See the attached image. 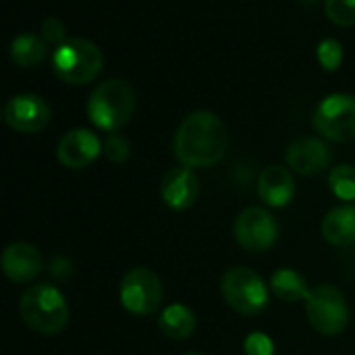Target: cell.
Here are the masks:
<instances>
[{
	"label": "cell",
	"mask_w": 355,
	"mask_h": 355,
	"mask_svg": "<svg viewBox=\"0 0 355 355\" xmlns=\"http://www.w3.org/2000/svg\"><path fill=\"white\" fill-rule=\"evenodd\" d=\"M229 148L225 123L210 110H196L183 119L175 133V158L189 168L212 166L220 162Z\"/></svg>",
	"instance_id": "cell-1"
},
{
	"label": "cell",
	"mask_w": 355,
	"mask_h": 355,
	"mask_svg": "<svg viewBox=\"0 0 355 355\" xmlns=\"http://www.w3.org/2000/svg\"><path fill=\"white\" fill-rule=\"evenodd\" d=\"M19 314L31 331L40 335H56L69 322V304L60 289L42 283L21 295Z\"/></svg>",
	"instance_id": "cell-2"
},
{
	"label": "cell",
	"mask_w": 355,
	"mask_h": 355,
	"mask_svg": "<svg viewBox=\"0 0 355 355\" xmlns=\"http://www.w3.org/2000/svg\"><path fill=\"white\" fill-rule=\"evenodd\" d=\"M133 108V87L123 79H108L100 83L87 100V114L92 123L104 131L121 129L131 119Z\"/></svg>",
	"instance_id": "cell-3"
},
{
	"label": "cell",
	"mask_w": 355,
	"mask_h": 355,
	"mask_svg": "<svg viewBox=\"0 0 355 355\" xmlns=\"http://www.w3.org/2000/svg\"><path fill=\"white\" fill-rule=\"evenodd\" d=\"M100 48L83 37H71L58 44L52 54V69L58 79L71 85H81L92 81L102 71Z\"/></svg>",
	"instance_id": "cell-4"
},
{
	"label": "cell",
	"mask_w": 355,
	"mask_h": 355,
	"mask_svg": "<svg viewBox=\"0 0 355 355\" xmlns=\"http://www.w3.org/2000/svg\"><path fill=\"white\" fill-rule=\"evenodd\" d=\"M225 302L243 316H256L268 306V287L264 279L248 266H233L220 281Z\"/></svg>",
	"instance_id": "cell-5"
},
{
	"label": "cell",
	"mask_w": 355,
	"mask_h": 355,
	"mask_svg": "<svg viewBox=\"0 0 355 355\" xmlns=\"http://www.w3.org/2000/svg\"><path fill=\"white\" fill-rule=\"evenodd\" d=\"M306 316L314 331L335 337L345 331L349 322V308L343 293L333 285H318L306 297Z\"/></svg>",
	"instance_id": "cell-6"
},
{
	"label": "cell",
	"mask_w": 355,
	"mask_h": 355,
	"mask_svg": "<svg viewBox=\"0 0 355 355\" xmlns=\"http://www.w3.org/2000/svg\"><path fill=\"white\" fill-rule=\"evenodd\" d=\"M119 300L129 314L150 316L162 304V283L150 268H131L121 281Z\"/></svg>",
	"instance_id": "cell-7"
},
{
	"label": "cell",
	"mask_w": 355,
	"mask_h": 355,
	"mask_svg": "<svg viewBox=\"0 0 355 355\" xmlns=\"http://www.w3.org/2000/svg\"><path fill=\"white\" fill-rule=\"evenodd\" d=\"M314 127L322 137L339 144L355 139V96L333 94L314 112Z\"/></svg>",
	"instance_id": "cell-8"
},
{
	"label": "cell",
	"mask_w": 355,
	"mask_h": 355,
	"mask_svg": "<svg viewBox=\"0 0 355 355\" xmlns=\"http://www.w3.org/2000/svg\"><path fill=\"white\" fill-rule=\"evenodd\" d=\"M233 235H235V241L243 250L260 254V252L270 250L277 243L279 225H277V218L266 208L252 206V208H245L235 218Z\"/></svg>",
	"instance_id": "cell-9"
},
{
	"label": "cell",
	"mask_w": 355,
	"mask_h": 355,
	"mask_svg": "<svg viewBox=\"0 0 355 355\" xmlns=\"http://www.w3.org/2000/svg\"><path fill=\"white\" fill-rule=\"evenodd\" d=\"M50 106L35 94L12 96L4 106V121L19 133H40L50 123Z\"/></svg>",
	"instance_id": "cell-10"
},
{
	"label": "cell",
	"mask_w": 355,
	"mask_h": 355,
	"mask_svg": "<svg viewBox=\"0 0 355 355\" xmlns=\"http://www.w3.org/2000/svg\"><path fill=\"white\" fill-rule=\"evenodd\" d=\"M100 139L89 129H71L58 141L56 156L67 168H85L100 156Z\"/></svg>",
	"instance_id": "cell-11"
},
{
	"label": "cell",
	"mask_w": 355,
	"mask_h": 355,
	"mask_svg": "<svg viewBox=\"0 0 355 355\" xmlns=\"http://www.w3.org/2000/svg\"><path fill=\"white\" fill-rule=\"evenodd\" d=\"M200 196V181L189 166L171 168L160 183V198L171 210H187Z\"/></svg>",
	"instance_id": "cell-12"
},
{
	"label": "cell",
	"mask_w": 355,
	"mask_h": 355,
	"mask_svg": "<svg viewBox=\"0 0 355 355\" xmlns=\"http://www.w3.org/2000/svg\"><path fill=\"white\" fill-rule=\"evenodd\" d=\"M0 266L8 281L29 283L42 270V254L35 245L27 241H15L2 252Z\"/></svg>",
	"instance_id": "cell-13"
},
{
	"label": "cell",
	"mask_w": 355,
	"mask_h": 355,
	"mask_svg": "<svg viewBox=\"0 0 355 355\" xmlns=\"http://www.w3.org/2000/svg\"><path fill=\"white\" fill-rule=\"evenodd\" d=\"M287 164L291 166V171L308 177V175H316L322 173L329 162H331V150L322 139L316 137H302L297 141H293L287 148Z\"/></svg>",
	"instance_id": "cell-14"
},
{
	"label": "cell",
	"mask_w": 355,
	"mask_h": 355,
	"mask_svg": "<svg viewBox=\"0 0 355 355\" xmlns=\"http://www.w3.org/2000/svg\"><path fill=\"white\" fill-rule=\"evenodd\" d=\"M258 196L266 206H272V208L287 206L295 196L293 175L281 164L266 166L258 179Z\"/></svg>",
	"instance_id": "cell-15"
},
{
	"label": "cell",
	"mask_w": 355,
	"mask_h": 355,
	"mask_svg": "<svg viewBox=\"0 0 355 355\" xmlns=\"http://www.w3.org/2000/svg\"><path fill=\"white\" fill-rule=\"evenodd\" d=\"M322 237L337 248L355 243V204L333 208L322 220Z\"/></svg>",
	"instance_id": "cell-16"
},
{
	"label": "cell",
	"mask_w": 355,
	"mask_h": 355,
	"mask_svg": "<svg viewBox=\"0 0 355 355\" xmlns=\"http://www.w3.org/2000/svg\"><path fill=\"white\" fill-rule=\"evenodd\" d=\"M196 324H198L196 314L187 306H183V304H171V306H166L162 310L160 318H158L160 331L168 339H173V341H183V339L191 337L193 331H196Z\"/></svg>",
	"instance_id": "cell-17"
},
{
	"label": "cell",
	"mask_w": 355,
	"mask_h": 355,
	"mask_svg": "<svg viewBox=\"0 0 355 355\" xmlns=\"http://www.w3.org/2000/svg\"><path fill=\"white\" fill-rule=\"evenodd\" d=\"M268 287L281 302H287V304H295L302 300L306 302L310 293L306 279L293 268H279L277 272H272Z\"/></svg>",
	"instance_id": "cell-18"
},
{
	"label": "cell",
	"mask_w": 355,
	"mask_h": 355,
	"mask_svg": "<svg viewBox=\"0 0 355 355\" xmlns=\"http://www.w3.org/2000/svg\"><path fill=\"white\" fill-rule=\"evenodd\" d=\"M10 58L19 67H37L46 58V42L33 33H21L10 44Z\"/></svg>",
	"instance_id": "cell-19"
},
{
	"label": "cell",
	"mask_w": 355,
	"mask_h": 355,
	"mask_svg": "<svg viewBox=\"0 0 355 355\" xmlns=\"http://www.w3.org/2000/svg\"><path fill=\"white\" fill-rule=\"evenodd\" d=\"M329 187L331 191L343 200V202H354L355 200V166L352 164H339L331 171L329 175Z\"/></svg>",
	"instance_id": "cell-20"
},
{
	"label": "cell",
	"mask_w": 355,
	"mask_h": 355,
	"mask_svg": "<svg viewBox=\"0 0 355 355\" xmlns=\"http://www.w3.org/2000/svg\"><path fill=\"white\" fill-rule=\"evenodd\" d=\"M324 8L335 25L341 27L355 25V0H327Z\"/></svg>",
	"instance_id": "cell-21"
},
{
	"label": "cell",
	"mask_w": 355,
	"mask_h": 355,
	"mask_svg": "<svg viewBox=\"0 0 355 355\" xmlns=\"http://www.w3.org/2000/svg\"><path fill=\"white\" fill-rule=\"evenodd\" d=\"M316 56L320 60V64L329 71H335L339 64H341V58H343V50H341V44L337 40H324L318 50H316Z\"/></svg>",
	"instance_id": "cell-22"
},
{
	"label": "cell",
	"mask_w": 355,
	"mask_h": 355,
	"mask_svg": "<svg viewBox=\"0 0 355 355\" xmlns=\"http://www.w3.org/2000/svg\"><path fill=\"white\" fill-rule=\"evenodd\" d=\"M104 154H106V158H108L110 162H116V164H119V162H125V160L129 158L131 146H129L127 137L114 133V135H110V137L104 141Z\"/></svg>",
	"instance_id": "cell-23"
},
{
	"label": "cell",
	"mask_w": 355,
	"mask_h": 355,
	"mask_svg": "<svg viewBox=\"0 0 355 355\" xmlns=\"http://www.w3.org/2000/svg\"><path fill=\"white\" fill-rule=\"evenodd\" d=\"M245 355H275V343L264 333H250L243 343Z\"/></svg>",
	"instance_id": "cell-24"
},
{
	"label": "cell",
	"mask_w": 355,
	"mask_h": 355,
	"mask_svg": "<svg viewBox=\"0 0 355 355\" xmlns=\"http://www.w3.org/2000/svg\"><path fill=\"white\" fill-rule=\"evenodd\" d=\"M42 35H44V40L50 42V44H56V42L62 44V42H64V25H62L58 19L50 17V19H46L44 25H42Z\"/></svg>",
	"instance_id": "cell-25"
},
{
	"label": "cell",
	"mask_w": 355,
	"mask_h": 355,
	"mask_svg": "<svg viewBox=\"0 0 355 355\" xmlns=\"http://www.w3.org/2000/svg\"><path fill=\"white\" fill-rule=\"evenodd\" d=\"M302 2H306V4H314V2H318V0H302Z\"/></svg>",
	"instance_id": "cell-26"
},
{
	"label": "cell",
	"mask_w": 355,
	"mask_h": 355,
	"mask_svg": "<svg viewBox=\"0 0 355 355\" xmlns=\"http://www.w3.org/2000/svg\"><path fill=\"white\" fill-rule=\"evenodd\" d=\"M183 355H200V354H183Z\"/></svg>",
	"instance_id": "cell-27"
}]
</instances>
